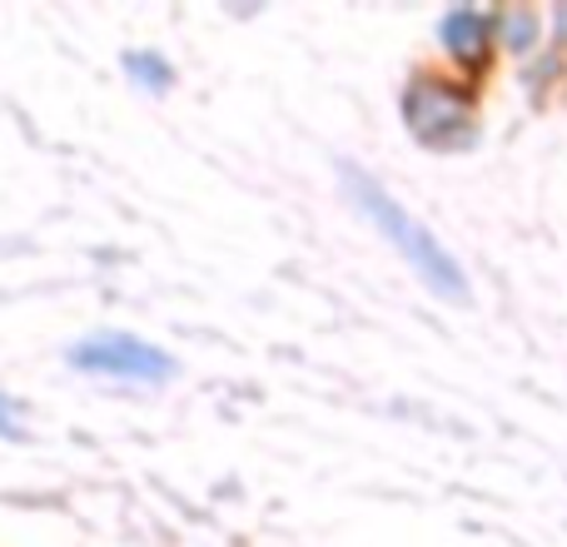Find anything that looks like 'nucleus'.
<instances>
[{
  "label": "nucleus",
  "instance_id": "1",
  "mask_svg": "<svg viewBox=\"0 0 567 547\" xmlns=\"http://www.w3.org/2000/svg\"><path fill=\"white\" fill-rule=\"evenodd\" d=\"M343 179H349V195L353 205L363 209V215L373 219V229H379L383 239H389L393 249H399L403 259H409V269L419 274L423 283H429L433 293H443V299H468V283H463V269L458 259L449 255V249L439 245V239L429 235V229L419 225V219L409 215V209L399 205V199L389 195V189H379L369 175H359V169H343Z\"/></svg>",
  "mask_w": 567,
  "mask_h": 547
},
{
  "label": "nucleus",
  "instance_id": "2",
  "mask_svg": "<svg viewBox=\"0 0 567 547\" xmlns=\"http://www.w3.org/2000/svg\"><path fill=\"white\" fill-rule=\"evenodd\" d=\"M403 115H409L413 140L429 149H468L473 140H478V115H473V105L458 95V90L439 85L433 75H423L409 85Z\"/></svg>",
  "mask_w": 567,
  "mask_h": 547
},
{
  "label": "nucleus",
  "instance_id": "3",
  "mask_svg": "<svg viewBox=\"0 0 567 547\" xmlns=\"http://www.w3.org/2000/svg\"><path fill=\"white\" fill-rule=\"evenodd\" d=\"M70 363L85 373H110V379H140V383H159L175 373V359L155 343L135 339V333H95V339L75 343Z\"/></svg>",
  "mask_w": 567,
  "mask_h": 547
},
{
  "label": "nucleus",
  "instance_id": "4",
  "mask_svg": "<svg viewBox=\"0 0 567 547\" xmlns=\"http://www.w3.org/2000/svg\"><path fill=\"white\" fill-rule=\"evenodd\" d=\"M488 35H493L488 10L463 6V10H449V16H443V45H449L458 60H478L483 50H488Z\"/></svg>",
  "mask_w": 567,
  "mask_h": 547
},
{
  "label": "nucleus",
  "instance_id": "5",
  "mask_svg": "<svg viewBox=\"0 0 567 547\" xmlns=\"http://www.w3.org/2000/svg\"><path fill=\"white\" fill-rule=\"evenodd\" d=\"M498 30L508 35L513 50H528L538 40V16L533 10H508V16H498Z\"/></svg>",
  "mask_w": 567,
  "mask_h": 547
},
{
  "label": "nucleus",
  "instance_id": "6",
  "mask_svg": "<svg viewBox=\"0 0 567 547\" xmlns=\"http://www.w3.org/2000/svg\"><path fill=\"white\" fill-rule=\"evenodd\" d=\"M125 65H130V75H135V80H145L150 90H165L169 80H175V75H169V65H165V60H159V55H150V50H140V55H125Z\"/></svg>",
  "mask_w": 567,
  "mask_h": 547
},
{
  "label": "nucleus",
  "instance_id": "7",
  "mask_svg": "<svg viewBox=\"0 0 567 547\" xmlns=\"http://www.w3.org/2000/svg\"><path fill=\"white\" fill-rule=\"evenodd\" d=\"M0 438H25V429H20V419H16V403L0 393Z\"/></svg>",
  "mask_w": 567,
  "mask_h": 547
},
{
  "label": "nucleus",
  "instance_id": "8",
  "mask_svg": "<svg viewBox=\"0 0 567 547\" xmlns=\"http://www.w3.org/2000/svg\"><path fill=\"white\" fill-rule=\"evenodd\" d=\"M558 35H567V6L558 10Z\"/></svg>",
  "mask_w": 567,
  "mask_h": 547
}]
</instances>
